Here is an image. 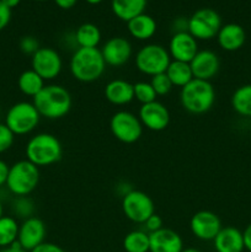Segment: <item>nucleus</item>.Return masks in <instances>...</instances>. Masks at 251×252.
<instances>
[{"instance_id": "nucleus-37", "label": "nucleus", "mask_w": 251, "mask_h": 252, "mask_svg": "<svg viewBox=\"0 0 251 252\" xmlns=\"http://www.w3.org/2000/svg\"><path fill=\"white\" fill-rule=\"evenodd\" d=\"M30 252H65L63 248H61L59 245L53 243H42L41 245H38L37 248H34L33 250H31Z\"/></svg>"}, {"instance_id": "nucleus-11", "label": "nucleus", "mask_w": 251, "mask_h": 252, "mask_svg": "<svg viewBox=\"0 0 251 252\" xmlns=\"http://www.w3.org/2000/svg\"><path fill=\"white\" fill-rule=\"evenodd\" d=\"M31 66L44 81H51L58 78L63 70V59L54 48L41 47L32 56Z\"/></svg>"}, {"instance_id": "nucleus-22", "label": "nucleus", "mask_w": 251, "mask_h": 252, "mask_svg": "<svg viewBox=\"0 0 251 252\" xmlns=\"http://www.w3.org/2000/svg\"><path fill=\"white\" fill-rule=\"evenodd\" d=\"M127 29L130 36L138 41H148L155 34L157 25L150 15L142 14L127 22Z\"/></svg>"}, {"instance_id": "nucleus-38", "label": "nucleus", "mask_w": 251, "mask_h": 252, "mask_svg": "<svg viewBox=\"0 0 251 252\" xmlns=\"http://www.w3.org/2000/svg\"><path fill=\"white\" fill-rule=\"evenodd\" d=\"M172 30H174V33L188 32V19H186V17H176L172 21Z\"/></svg>"}, {"instance_id": "nucleus-26", "label": "nucleus", "mask_w": 251, "mask_h": 252, "mask_svg": "<svg viewBox=\"0 0 251 252\" xmlns=\"http://www.w3.org/2000/svg\"><path fill=\"white\" fill-rule=\"evenodd\" d=\"M165 74L170 79L172 85L181 89L194 79L189 63H185V62L171 61V63L167 66Z\"/></svg>"}, {"instance_id": "nucleus-13", "label": "nucleus", "mask_w": 251, "mask_h": 252, "mask_svg": "<svg viewBox=\"0 0 251 252\" xmlns=\"http://www.w3.org/2000/svg\"><path fill=\"white\" fill-rule=\"evenodd\" d=\"M106 65L118 68L130 61L133 54V48L130 42L125 37H112L103 43L100 49Z\"/></svg>"}, {"instance_id": "nucleus-21", "label": "nucleus", "mask_w": 251, "mask_h": 252, "mask_svg": "<svg viewBox=\"0 0 251 252\" xmlns=\"http://www.w3.org/2000/svg\"><path fill=\"white\" fill-rule=\"evenodd\" d=\"M213 244L217 252H243L245 250L243 231L234 226L221 228L214 238Z\"/></svg>"}, {"instance_id": "nucleus-43", "label": "nucleus", "mask_w": 251, "mask_h": 252, "mask_svg": "<svg viewBox=\"0 0 251 252\" xmlns=\"http://www.w3.org/2000/svg\"><path fill=\"white\" fill-rule=\"evenodd\" d=\"M0 252H27V251H25L16 241V243L12 244V245L9 246V248H5L2 249V250H0Z\"/></svg>"}, {"instance_id": "nucleus-20", "label": "nucleus", "mask_w": 251, "mask_h": 252, "mask_svg": "<svg viewBox=\"0 0 251 252\" xmlns=\"http://www.w3.org/2000/svg\"><path fill=\"white\" fill-rule=\"evenodd\" d=\"M105 97L115 106H125L134 100L133 84L123 79H113L105 86Z\"/></svg>"}, {"instance_id": "nucleus-6", "label": "nucleus", "mask_w": 251, "mask_h": 252, "mask_svg": "<svg viewBox=\"0 0 251 252\" xmlns=\"http://www.w3.org/2000/svg\"><path fill=\"white\" fill-rule=\"evenodd\" d=\"M41 115L32 102L20 101L7 110L5 125L15 135H26L33 132L39 125Z\"/></svg>"}, {"instance_id": "nucleus-32", "label": "nucleus", "mask_w": 251, "mask_h": 252, "mask_svg": "<svg viewBox=\"0 0 251 252\" xmlns=\"http://www.w3.org/2000/svg\"><path fill=\"white\" fill-rule=\"evenodd\" d=\"M150 84H152L157 96L169 95L170 91H171L172 88H174V85H172V83L170 81V79L167 78V75L165 73L152 76V79H150Z\"/></svg>"}, {"instance_id": "nucleus-7", "label": "nucleus", "mask_w": 251, "mask_h": 252, "mask_svg": "<svg viewBox=\"0 0 251 252\" xmlns=\"http://www.w3.org/2000/svg\"><path fill=\"white\" fill-rule=\"evenodd\" d=\"M169 51L164 46L157 43H149L143 46L135 54V66L144 75L150 78L157 74L165 73L171 63Z\"/></svg>"}, {"instance_id": "nucleus-9", "label": "nucleus", "mask_w": 251, "mask_h": 252, "mask_svg": "<svg viewBox=\"0 0 251 252\" xmlns=\"http://www.w3.org/2000/svg\"><path fill=\"white\" fill-rule=\"evenodd\" d=\"M143 128L139 117L129 111H117L110 120L111 133L116 139L125 144L138 142L143 134Z\"/></svg>"}, {"instance_id": "nucleus-28", "label": "nucleus", "mask_w": 251, "mask_h": 252, "mask_svg": "<svg viewBox=\"0 0 251 252\" xmlns=\"http://www.w3.org/2000/svg\"><path fill=\"white\" fill-rule=\"evenodd\" d=\"M19 228L20 224L14 217L2 216L0 218V248H9L16 243Z\"/></svg>"}, {"instance_id": "nucleus-30", "label": "nucleus", "mask_w": 251, "mask_h": 252, "mask_svg": "<svg viewBox=\"0 0 251 252\" xmlns=\"http://www.w3.org/2000/svg\"><path fill=\"white\" fill-rule=\"evenodd\" d=\"M11 212L14 214V218H19L25 220V219L34 217L36 204H34V202L29 196L15 197L14 201L11 202Z\"/></svg>"}, {"instance_id": "nucleus-12", "label": "nucleus", "mask_w": 251, "mask_h": 252, "mask_svg": "<svg viewBox=\"0 0 251 252\" xmlns=\"http://www.w3.org/2000/svg\"><path fill=\"white\" fill-rule=\"evenodd\" d=\"M221 221L211 211H199L189 220L191 233L202 241H213L221 230Z\"/></svg>"}, {"instance_id": "nucleus-27", "label": "nucleus", "mask_w": 251, "mask_h": 252, "mask_svg": "<svg viewBox=\"0 0 251 252\" xmlns=\"http://www.w3.org/2000/svg\"><path fill=\"white\" fill-rule=\"evenodd\" d=\"M231 107L238 115L251 118V84L241 85L234 91Z\"/></svg>"}, {"instance_id": "nucleus-31", "label": "nucleus", "mask_w": 251, "mask_h": 252, "mask_svg": "<svg viewBox=\"0 0 251 252\" xmlns=\"http://www.w3.org/2000/svg\"><path fill=\"white\" fill-rule=\"evenodd\" d=\"M133 90H134V98L137 101H139L142 105L157 101V96L150 83H147V81H138V83L133 84Z\"/></svg>"}, {"instance_id": "nucleus-36", "label": "nucleus", "mask_w": 251, "mask_h": 252, "mask_svg": "<svg viewBox=\"0 0 251 252\" xmlns=\"http://www.w3.org/2000/svg\"><path fill=\"white\" fill-rule=\"evenodd\" d=\"M10 20H11V9L5 6L0 0V31H2L10 24Z\"/></svg>"}, {"instance_id": "nucleus-8", "label": "nucleus", "mask_w": 251, "mask_h": 252, "mask_svg": "<svg viewBox=\"0 0 251 252\" xmlns=\"http://www.w3.org/2000/svg\"><path fill=\"white\" fill-rule=\"evenodd\" d=\"M221 25V17L216 10L203 7L188 19V33L197 41H211L217 37Z\"/></svg>"}, {"instance_id": "nucleus-44", "label": "nucleus", "mask_w": 251, "mask_h": 252, "mask_svg": "<svg viewBox=\"0 0 251 252\" xmlns=\"http://www.w3.org/2000/svg\"><path fill=\"white\" fill-rule=\"evenodd\" d=\"M2 4L5 5V6H7L9 9H14V7L19 6V4L21 2V0H1Z\"/></svg>"}, {"instance_id": "nucleus-41", "label": "nucleus", "mask_w": 251, "mask_h": 252, "mask_svg": "<svg viewBox=\"0 0 251 252\" xmlns=\"http://www.w3.org/2000/svg\"><path fill=\"white\" fill-rule=\"evenodd\" d=\"M243 238H244V246H245V250L251 252V223L249 224L245 228V230L243 231Z\"/></svg>"}, {"instance_id": "nucleus-48", "label": "nucleus", "mask_w": 251, "mask_h": 252, "mask_svg": "<svg viewBox=\"0 0 251 252\" xmlns=\"http://www.w3.org/2000/svg\"><path fill=\"white\" fill-rule=\"evenodd\" d=\"M33 1H44V0H33Z\"/></svg>"}, {"instance_id": "nucleus-24", "label": "nucleus", "mask_w": 251, "mask_h": 252, "mask_svg": "<svg viewBox=\"0 0 251 252\" xmlns=\"http://www.w3.org/2000/svg\"><path fill=\"white\" fill-rule=\"evenodd\" d=\"M76 46L81 48H97L100 44L102 34L100 29L91 22L80 25L74 33Z\"/></svg>"}, {"instance_id": "nucleus-5", "label": "nucleus", "mask_w": 251, "mask_h": 252, "mask_svg": "<svg viewBox=\"0 0 251 252\" xmlns=\"http://www.w3.org/2000/svg\"><path fill=\"white\" fill-rule=\"evenodd\" d=\"M39 184V167L29 160H20L11 165L7 174V191L15 197L30 196Z\"/></svg>"}, {"instance_id": "nucleus-42", "label": "nucleus", "mask_w": 251, "mask_h": 252, "mask_svg": "<svg viewBox=\"0 0 251 252\" xmlns=\"http://www.w3.org/2000/svg\"><path fill=\"white\" fill-rule=\"evenodd\" d=\"M54 2L57 4V6L61 7V9L69 10L71 7H74L78 2V0H54Z\"/></svg>"}, {"instance_id": "nucleus-46", "label": "nucleus", "mask_w": 251, "mask_h": 252, "mask_svg": "<svg viewBox=\"0 0 251 252\" xmlns=\"http://www.w3.org/2000/svg\"><path fill=\"white\" fill-rule=\"evenodd\" d=\"M85 1L88 2V4H91V5H97V4H100L102 0H85Z\"/></svg>"}, {"instance_id": "nucleus-39", "label": "nucleus", "mask_w": 251, "mask_h": 252, "mask_svg": "<svg viewBox=\"0 0 251 252\" xmlns=\"http://www.w3.org/2000/svg\"><path fill=\"white\" fill-rule=\"evenodd\" d=\"M10 166L4 161V160L0 159V189L2 186H5L7 180V174H9Z\"/></svg>"}, {"instance_id": "nucleus-40", "label": "nucleus", "mask_w": 251, "mask_h": 252, "mask_svg": "<svg viewBox=\"0 0 251 252\" xmlns=\"http://www.w3.org/2000/svg\"><path fill=\"white\" fill-rule=\"evenodd\" d=\"M132 187H130V185L128 184V182H126V181H123V182H120V184L117 185V186H116V192H117L118 194H120L121 197H125L126 194L127 193H129L130 191H132Z\"/></svg>"}, {"instance_id": "nucleus-14", "label": "nucleus", "mask_w": 251, "mask_h": 252, "mask_svg": "<svg viewBox=\"0 0 251 252\" xmlns=\"http://www.w3.org/2000/svg\"><path fill=\"white\" fill-rule=\"evenodd\" d=\"M47 229L43 220L38 217H31L25 219L19 228V235H17V243L25 251L30 252L44 243L46 239Z\"/></svg>"}, {"instance_id": "nucleus-35", "label": "nucleus", "mask_w": 251, "mask_h": 252, "mask_svg": "<svg viewBox=\"0 0 251 252\" xmlns=\"http://www.w3.org/2000/svg\"><path fill=\"white\" fill-rule=\"evenodd\" d=\"M143 225L145 226V230H147L148 234L150 233H154V231H157L160 230L161 228H164L162 226V219L161 217L157 216V214H153L152 217H149V218L147 219V221H145Z\"/></svg>"}, {"instance_id": "nucleus-15", "label": "nucleus", "mask_w": 251, "mask_h": 252, "mask_svg": "<svg viewBox=\"0 0 251 252\" xmlns=\"http://www.w3.org/2000/svg\"><path fill=\"white\" fill-rule=\"evenodd\" d=\"M138 117L143 127L153 132H161L170 123L169 110L164 103L157 100L140 106Z\"/></svg>"}, {"instance_id": "nucleus-2", "label": "nucleus", "mask_w": 251, "mask_h": 252, "mask_svg": "<svg viewBox=\"0 0 251 252\" xmlns=\"http://www.w3.org/2000/svg\"><path fill=\"white\" fill-rule=\"evenodd\" d=\"M69 69L75 80L94 83L105 73L106 63L100 48H76L69 62Z\"/></svg>"}, {"instance_id": "nucleus-3", "label": "nucleus", "mask_w": 251, "mask_h": 252, "mask_svg": "<svg viewBox=\"0 0 251 252\" xmlns=\"http://www.w3.org/2000/svg\"><path fill=\"white\" fill-rule=\"evenodd\" d=\"M26 159L37 167H46L62 159L63 147L58 138L51 133H38L30 138L25 148Z\"/></svg>"}, {"instance_id": "nucleus-18", "label": "nucleus", "mask_w": 251, "mask_h": 252, "mask_svg": "<svg viewBox=\"0 0 251 252\" xmlns=\"http://www.w3.org/2000/svg\"><path fill=\"white\" fill-rule=\"evenodd\" d=\"M182 250V238L172 229L161 228L149 234V252H181Z\"/></svg>"}, {"instance_id": "nucleus-1", "label": "nucleus", "mask_w": 251, "mask_h": 252, "mask_svg": "<svg viewBox=\"0 0 251 252\" xmlns=\"http://www.w3.org/2000/svg\"><path fill=\"white\" fill-rule=\"evenodd\" d=\"M32 103L41 117L47 120H59L68 115L73 100L70 93L63 85L49 84L42 89L38 95L34 96Z\"/></svg>"}, {"instance_id": "nucleus-16", "label": "nucleus", "mask_w": 251, "mask_h": 252, "mask_svg": "<svg viewBox=\"0 0 251 252\" xmlns=\"http://www.w3.org/2000/svg\"><path fill=\"white\" fill-rule=\"evenodd\" d=\"M194 79L211 81L220 69V59L216 52L211 49H202L189 62Z\"/></svg>"}, {"instance_id": "nucleus-19", "label": "nucleus", "mask_w": 251, "mask_h": 252, "mask_svg": "<svg viewBox=\"0 0 251 252\" xmlns=\"http://www.w3.org/2000/svg\"><path fill=\"white\" fill-rule=\"evenodd\" d=\"M246 32L239 24L223 25L217 34L218 46L225 52H236L245 44Z\"/></svg>"}, {"instance_id": "nucleus-4", "label": "nucleus", "mask_w": 251, "mask_h": 252, "mask_svg": "<svg viewBox=\"0 0 251 252\" xmlns=\"http://www.w3.org/2000/svg\"><path fill=\"white\" fill-rule=\"evenodd\" d=\"M181 106L192 115H203L213 107L216 102V90L211 81L193 79L181 89Z\"/></svg>"}, {"instance_id": "nucleus-49", "label": "nucleus", "mask_w": 251, "mask_h": 252, "mask_svg": "<svg viewBox=\"0 0 251 252\" xmlns=\"http://www.w3.org/2000/svg\"><path fill=\"white\" fill-rule=\"evenodd\" d=\"M250 132H251V123H250Z\"/></svg>"}, {"instance_id": "nucleus-10", "label": "nucleus", "mask_w": 251, "mask_h": 252, "mask_svg": "<svg viewBox=\"0 0 251 252\" xmlns=\"http://www.w3.org/2000/svg\"><path fill=\"white\" fill-rule=\"evenodd\" d=\"M122 211L126 218L135 224H144L155 213L153 199L143 191L132 189L122 198Z\"/></svg>"}, {"instance_id": "nucleus-33", "label": "nucleus", "mask_w": 251, "mask_h": 252, "mask_svg": "<svg viewBox=\"0 0 251 252\" xmlns=\"http://www.w3.org/2000/svg\"><path fill=\"white\" fill-rule=\"evenodd\" d=\"M15 142V134L5 123H0V154L7 152Z\"/></svg>"}, {"instance_id": "nucleus-23", "label": "nucleus", "mask_w": 251, "mask_h": 252, "mask_svg": "<svg viewBox=\"0 0 251 252\" xmlns=\"http://www.w3.org/2000/svg\"><path fill=\"white\" fill-rule=\"evenodd\" d=\"M147 0H112L111 10L122 21L128 22L134 17L144 14Z\"/></svg>"}, {"instance_id": "nucleus-34", "label": "nucleus", "mask_w": 251, "mask_h": 252, "mask_svg": "<svg viewBox=\"0 0 251 252\" xmlns=\"http://www.w3.org/2000/svg\"><path fill=\"white\" fill-rule=\"evenodd\" d=\"M39 48H41L39 47V42L36 37L25 36L20 39V49H21V52L24 54L32 57Z\"/></svg>"}, {"instance_id": "nucleus-45", "label": "nucleus", "mask_w": 251, "mask_h": 252, "mask_svg": "<svg viewBox=\"0 0 251 252\" xmlns=\"http://www.w3.org/2000/svg\"><path fill=\"white\" fill-rule=\"evenodd\" d=\"M181 252H202V251L198 250V249H194V248H186V249H184Z\"/></svg>"}, {"instance_id": "nucleus-25", "label": "nucleus", "mask_w": 251, "mask_h": 252, "mask_svg": "<svg viewBox=\"0 0 251 252\" xmlns=\"http://www.w3.org/2000/svg\"><path fill=\"white\" fill-rule=\"evenodd\" d=\"M17 86L25 96L33 98L34 96L41 93L46 84L36 71L32 69H27L20 74L19 79H17Z\"/></svg>"}, {"instance_id": "nucleus-29", "label": "nucleus", "mask_w": 251, "mask_h": 252, "mask_svg": "<svg viewBox=\"0 0 251 252\" xmlns=\"http://www.w3.org/2000/svg\"><path fill=\"white\" fill-rule=\"evenodd\" d=\"M126 252H149V234L144 230H133L123 239Z\"/></svg>"}, {"instance_id": "nucleus-17", "label": "nucleus", "mask_w": 251, "mask_h": 252, "mask_svg": "<svg viewBox=\"0 0 251 252\" xmlns=\"http://www.w3.org/2000/svg\"><path fill=\"white\" fill-rule=\"evenodd\" d=\"M167 51H169L172 61L189 63L194 58V56L198 53V41L193 36H191L188 32L174 33L170 38Z\"/></svg>"}, {"instance_id": "nucleus-47", "label": "nucleus", "mask_w": 251, "mask_h": 252, "mask_svg": "<svg viewBox=\"0 0 251 252\" xmlns=\"http://www.w3.org/2000/svg\"><path fill=\"white\" fill-rule=\"evenodd\" d=\"M2 216H4V207H2L1 201H0V218H1Z\"/></svg>"}]
</instances>
